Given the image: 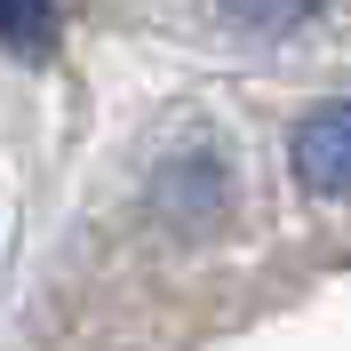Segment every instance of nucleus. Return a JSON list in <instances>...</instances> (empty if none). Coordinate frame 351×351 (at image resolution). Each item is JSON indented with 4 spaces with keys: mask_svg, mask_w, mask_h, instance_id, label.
<instances>
[{
    "mask_svg": "<svg viewBox=\"0 0 351 351\" xmlns=\"http://www.w3.org/2000/svg\"><path fill=\"white\" fill-rule=\"evenodd\" d=\"M0 40L32 64H48L56 56V0H0Z\"/></svg>",
    "mask_w": 351,
    "mask_h": 351,
    "instance_id": "nucleus-2",
    "label": "nucleus"
},
{
    "mask_svg": "<svg viewBox=\"0 0 351 351\" xmlns=\"http://www.w3.org/2000/svg\"><path fill=\"white\" fill-rule=\"evenodd\" d=\"M319 0H216V16L247 24V32H287V24H304Z\"/></svg>",
    "mask_w": 351,
    "mask_h": 351,
    "instance_id": "nucleus-3",
    "label": "nucleus"
},
{
    "mask_svg": "<svg viewBox=\"0 0 351 351\" xmlns=\"http://www.w3.org/2000/svg\"><path fill=\"white\" fill-rule=\"evenodd\" d=\"M168 199L176 208H223V168L216 160H184V168L168 176Z\"/></svg>",
    "mask_w": 351,
    "mask_h": 351,
    "instance_id": "nucleus-4",
    "label": "nucleus"
},
{
    "mask_svg": "<svg viewBox=\"0 0 351 351\" xmlns=\"http://www.w3.org/2000/svg\"><path fill=\"white\" fill-rule=\"evenodd\" d=\"M287 168L311 199H343L351 192V96L335 104H311L287 136Z\"/></svg>",
    "mask_w": 351,
    "mask_h": 351,
    "instance_id": "nucleus-1",
    "label": "nucleus"
}]
</instances>
